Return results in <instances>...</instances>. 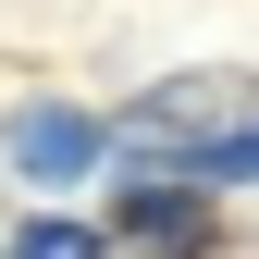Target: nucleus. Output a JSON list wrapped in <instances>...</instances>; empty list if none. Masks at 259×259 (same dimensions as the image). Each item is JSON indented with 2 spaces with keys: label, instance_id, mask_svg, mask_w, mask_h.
Instances as JSON below:
<instances>
[{
  "label": "nucleus",
  "instance_id": "nucleus-4",
  "mask_svg": "<svg viewBox=\"0 0 259 259\" xmlns=\"http://www.w3.org/2000/svg\"><path fill=\"white\" fill-rule=\"evenodd\" d=\"M0 259H99V222H25Z\"/></svg>",
  "mask_w": 259,
  "mask_h": 259
},
{
  "label": "nucleus",
  "instance_id": "nucleus-5",
  "mask_svg": "<svg viewBox=\"0 0 259 259\" xmlns=\"http://www.w3.org/2000/svg\"><path fill=\"white\" fill-rule=\"evenodd\" d=\"M185 173H198V185H259V123H235V136H222V148H198Z\"/></svg>",
  "mask_w": 259,
  "mask_h": 259
},
{
  "label": "nucleus",
  "instance_id": "nucleus-3",
  "mask_svg": "<svg viewBox=\"0 0 259 259\" xmlns=\"http://www.w3.org/2000/svg\"><path fill=\"white\" fill-rule=\"evenodd\" d=\"M111 235H123V247H148V259H210L222 210H210V185H198V173H136V185H123V210H111Z\"/></svg>",
  "mask_w": 259,
  "mask_h": 259
},
{
  "label": "nucleus",
  "instance_id": "nucleus-1",
  "mask_svg": "<svg viewBox=\"0 0 259 259\" xmlns=\"http://www.w3.org/2000/svg\"><path fill=\"white\" fill-rule=\"evenodd\" d=\"M235 123H259V74H173V87H136L111 136H136L160 160H198V148L235 136Z\"/></svg>",
  "mask_w": 259,
  "mask_h": 259
},
{
  "label": "nucleus",
  "instance_id": "nucleus-2",
  "mask_svg": "<svg viewBox=\"0 0 259 259\" xmlns=\"http://www.w3.org/2000/svg\"><path fill=\"white\" fill-rule=\"evenodd\" d=\"M0 160H13L25 185H87V173L111 160V123L74 111V99H25L13 123H0Z\"/></svg>",
  "mask_w": 259,
  "mask_h": 259
}]
</instances>
